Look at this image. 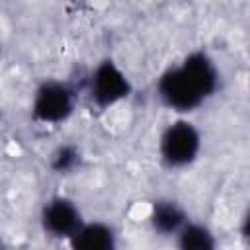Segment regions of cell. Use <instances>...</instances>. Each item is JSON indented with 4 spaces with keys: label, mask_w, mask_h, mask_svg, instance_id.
Instances as JSON below:
<instances>
[{
    "label": "cell",
    "mask_w": 250,
    "mask_h": 250,
    "mask_svg": "<svg viewBox=\"0 0 250 250\" xmlns=\"http://www.w3.org/2000/svg\"><path fill=\"white\" fill-rule=\"evenodd\" d=\"M217 88V70L205 53H191L158 80L160 100L176 111H191Z\"/></svg>",
    "instance_id": "cell-1"
},
{
    "label": "cell",
    "mask_w": 250,
    "mask_h": 250,
    "mask_svg": "<svg viewBox=\"0 0 250 250\" xmlns=\"http://www.w3.org/2000/svg\"><path fill=\"white\" fill-rule=\"evenodd\" d=\"M129 90V80L111 61H104L92 74V100L102 107L123 100Z\"/></svg>",
    "instance_id": "cell-4"
},
{
    "label": "cell",
    "mask_w": 250,
    "mask_h": 250,
    "mask_svg": "<svg viewBox=\"0 0 250 250\" xmlns=\"http://www.w3.org/2000/svg\"><path fill=\"white\" fill-rule=\"evenodd\" d=\"M72 111V92L61 82H45L33 102V115L45 123H57Z\"/></svg>",
    "instance_id": "cell-3"
},
{
    "label": "cell",
    "mask_w": 250,
    "mask_h": 250,
    "mask_svg": "<svg viewBox=\"0 0 250 250\" xmlns=\"http://www.w3.org/2000/svg\"><path fill=\"white\" fill-rule=\"evenodd\" d=\"M152 225L162 234H178L186 225V215L174 201H158L152 209Z\"/></svg>",
    "instance_id": "cell-7"
},
{
    "label": "cell",
    "mask_w": 250,
    "mask_h": 250,
    "mask_svg": "<svg viewBox=\"0 0 250 250\" xmlns=\"http://www.w3.org/2000/svg\"><path fill=\"white\" fill-rule=\"evenodd\" d=\"M76 160H78V152L72 146H62L53 156V168L57 172H66L76 164Z\"/></svg>",
    "instance_id": "cell-9"
},
{
    "label": "cell",
    "mask_w": 250,
    "mask_h": 250,
    "mask_svg": "<svg viewBox=\"0 0 250 250\" xmlns=\"http://www.w3.org/2000/svg\"><path fill=\"white\" fill-rule=\"evenodd\" d=\"M178 236H180V246L186 250H211L215 246L211 232L199 225H184Z\"/></svg>",
    "instance_id": "cell-8"
},
{
    "label": "cell",
    "mask_w": 250,
    "mask_h": 250,
    "mask_svg": "<svg viewBox=\"0 0 250 250\" xmlns=\"http://www.w3.org/2000/svg\"><path fill=\"white\" fill-rule=\"evenodd\" d=\"M199 152V133L188 121H176L166 127L160 139V154L168 166H186Z\"/></svg>",
    "instance_id": "cell-2"
},
{
    "label": "cell",
    "mask_w": 250,
    "mask_h": 250,
    "mask_svg": "<svg viewBox=\"0 0 250 250\" xmlns=\"http://www.w3.org/2000/svg\"><path fill=\"white\" fill-rule=\"evenodd\" d=\"M70 244L80 250H109L115 244L113 230L102 223L82 225L72 236Z\"/></svg>",
    "instance_id": "cell-6"
},
{
    "label": "cell",
    "mask_w": 250,
    "mask_h": 250,
    "mask_svg": "<svg viewBox=\"0 0 250 250\" xmlns=\"http://www.w3.org/2000/svg\"><path fill=\"white\" fill-rule=\"evenodd\" d=\"M242 234H244V238L250 242V213L244 217V223H242Z\"/></svg>",
    "instance_id": "cell-10"
},
{
    "label": "cell",
    "mask_w": 250,
    "mask_h": 250,
    "mask_svg": "<svg viewBox=\"0 0 250 250\" xmlns=\"http://www.w3.org/2000/svg\"><path fill=\"white\" fill-rule=\"evenodd\" d=\"M41 223L43 229L53 234V236H72L80 227H82V219H80V211L76 209V205L64 197H57L51 199L41 213Z\"/></svg>",
    "instance_id": "cell-5"
}]
</instances>
